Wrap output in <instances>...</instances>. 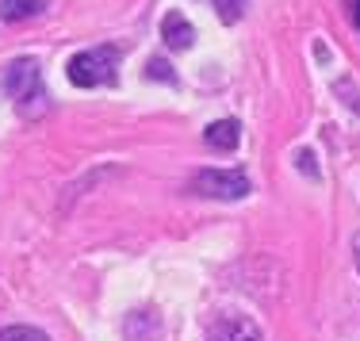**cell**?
Segmentation results:
<instances>
[{
  "instance_id": "obj_1",
  "label": "cell",
  "mask_w": 360,
  "mask_h": 341,
  "mask_svg": "<svg viewBox=\"0 0 360 341\" xmlns=\"http://www.w3.org/2000/svg\"><path fill=\"white\" fill-rule=\"evenodd\" d=\"M115 70H119V50L115 46H92V50H81V54L70 58L65 73L77 89H96V84H111L115 81Z\"/></svg>"
},
{
  "instance_id": "obj_2",
  "label": "cell",
  "mask_w": 360,
  "mask_h": 341,
  "mask_svg": "<svg viewBox=\"0 0 360 341\" xmlns=\"http://www.w3.org/2000/svg\"><path fill=\"white\" fill-rule=\"evenodd\" d=\"M192 192L207 195V200H242L250 192V176H245V169H200Z\"/></svg>"
},
{
  "instance_id": "obj_3",
  "label": "cell",
  "mask_w": 360,
  "mask_h": 341,
  "mask_svg": "<svg viewBox=\"0 0 360 341\" xmlns=\"http://www.w3.org/2000/svg\"><path fill=\"white\" fill-rule=\"evenodd\" d=\"M4 92L12 100H31L42 96V77H39V62L35 58H15L4 70Z\"/></svg>"
},
{
  "instance_id": "obj_4",
  "label": "cell",
  "mask_w": 360,
  "mask_h": 341,
  "mask_svg": "<svg viewBox=\"0 0 360 341\" xmlns=\"http://www.w3.org/2000/svg\"><path fill=\"white\" fill-rule=\"evenodd\" d=\"M207 341H264V337L257 330V322L242 319V314H226L207 330Z\"/></svg>"
},
{
  "instance_id": "obj_5",
  "label": "cell",
  "mask_w": 360,
  "mask_h": 341,
  "mask_svg": "<svg viewBox=\"0 0 360 341\" xmlns=\"http://www.w3.org/2000/svg\"><path fill=\"white\" fill-rule=\"evenodd\" d=\"M203 142L219 153L238 150V142H242V123H238V119H219V123H211L207 131H203Z\"/></svg>"
},
{
  "instance_id": "obj_6",
  "label": "cell",
  "mask_w": 360,
  "mask_h": 341,
  "mask_svg": "<svg viewBox=\"0 0 360 341\" xmlns=\"http://www.w3.org/2000/svg\"><path fill=\"white\" fill-rule=\"evenodd\" d=\"M161 39H165L169 50H188L195 42V31H192V23H188L180 12H169L165 20H161Z\"/></svg>"
},
{
  "instance_id": "obj_7",
  "label": "cell",
  "mask_w": 360,
  "mask_h": 341,
  "mask_svg": "<svg viewBox=\"0 0 360 341\" xmlns=\"http://www.w3.org/2000/svg\"><path fill=\"white\" fill-rule=\"evenodd\" d=\"M39 8H42V0H0V15H4L8 23L27 20V15H35Z\"/></svg>"
},
{
  "instance_id": "obj_8",
  "label": "cell",
  "mask_w": 360,
  "mask_h": 341,
  "mask_svg": "<svg viewBox=\"0 0 360 341\" xmlns=\"http://www.w3.org/2000/svg\"><path fill=\"white\" fill-rule=\"evenodd\" d=\"M0 341H50V337L35 326H4L0 330Z\"/></svg>"
},
{
  "instance_id": "obj_9",
  "label": "cell",
  "mask_w": 360,
  "mask_h": 341,
  "mask_svg": "<svg viewBox=\"0 0 360 341\" xmlns=\"http://www.w3.org/2000/svg\"><path fill=\"white\" fill-rule=\"evenodd\" d=\"M215 8H219V20L222 23H238V20H242V12H245V0H215Z\"/></svg>"
},
{
  "instance_id": "obj_10",
  "label": "cell",
  "mask_w": 360,
  "mask_h": 341,
  "mask_svg": "<svg viewBox=\"0 0 360 341\" xmlns=\"http://www.w3.org/2000/svg\"><path fill=\"white\" fill-rule=\"evenodd\" d=\"M146 77H150V81H165V84H176V73L169 70V62H158V58H153V62L146 65Z\"/></svg>"
},
{
  "instance_id": "obj_11",
  "label": "cell",
  "mask_w": 360,
  "mask_h": 341,
  "mask_svg": "<svg viewBox=\"0 0 360 341\" xmlns=\"http://www.w3.org/2000/svg\"><path fill=\"white\" fill-rule=\"evenodd\" d=\"M349 12H353V23H356V31H360V0H349Z\"/></svg>"
},
{
  "instance_id": "obj_12",
  "label": "cell",
  "mask_w": 360,
  "mask_h": 341,
  "mask_svg": "<svg viewBox=\"0 0 360 341\" xmlns=\"http://www.w3.org/2000/svg\"><path fill=\"white\" fill-rule=\"evenodd\" d=\"M353 261H356V272H360V234L353 238Z\"/></svg>"
}]
</instances>
